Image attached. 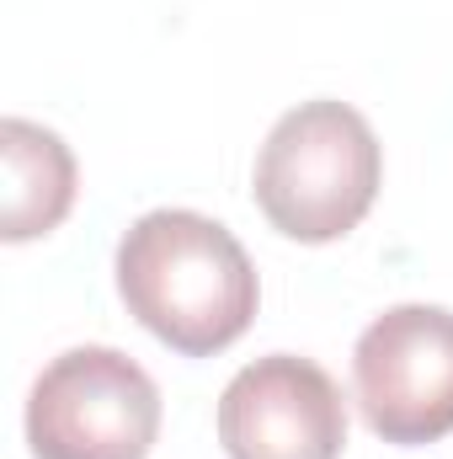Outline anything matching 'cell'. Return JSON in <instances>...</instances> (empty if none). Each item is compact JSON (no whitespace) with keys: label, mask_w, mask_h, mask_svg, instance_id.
Masks as SVG:
<instances>
[{"label":"cell","mask_w":453,"mask_h":459,"mask_svg":"<svg viewBox=\"0 0 453 459\" xmlns=\"http://www.w3.org/2000/svg\"><path fill=\"white\" fill-rule=\"evenodd\" d=\"M384 155L368 117L346 102H299L272 123L256 155V209L288 240L321 246L363 225L379 198Z\"/></svg>","instance_id":"2"},{"label":"cell","mask_w":453,"mask_h":459,"mask_svg":"<svg viewBox=\"0 0 453 459\" xmlns=\"http://www.w3.org/2000/svg\"><path fill=\"white\" fill-rule=\"evenodd\" d=\"M117 294L128 316L182 358H214L256 316V267L219 220L155 209L117 246Z\"/></svg>","instance_id":"1"},{"label":"cell","mask_w":453,"mask_h":459,"mask_svg":"<svg viewBox=\"0 0 453 459\" xmlns=\"http://www.w3.org/2000/svg\"><path fill=\"white\" fill-rule=\"evenodd\" d=\"M160 433L155 379L117 347L59 352L27 395L38 459H144Z\"/></svg>","instance_id":"3"},{"label":"cell","mask_w":453,"mask_h":459,"mask_svg":"<svg viewBox=\"0 0 453 459\" xmlns=\"http://www.w3.org/2000/svg\"><path fill=\"white\" fill-rule=\"evenodd\" d=\"M219 444L229 459H341L346 401L321 363L267 352L225 385Z\"/></svg>","instance_id":"5"},{"label":"cell","mask_w":453,"mask_h":459,"mask_svg":"<svg viewBox=\"0 0 453 459\" xmlns=\"http://www.w3.org/2000/svg\"><path fill=\"white\" fill-rule=\"evenodd\" d=\"M0 155H5V240H32L48 235L75 204V155L64 139L43 123L5 117L0 123Z\"/></svg>","instance_id":"6"},{"label":"cell","mask_w":453,"mask_h":459,"mask_svg":"<svg viewBox=\"0 0 453 459\" xmlns=\"http://www.w3.org/2000/svg\"><path fill=\"white\" fill-rule=\"evenodd\" d=\"M363 422L384 444H438L453 433V310L395 305L352 352Z\"/></svg>","instance_id":"4"}]
</instances>
